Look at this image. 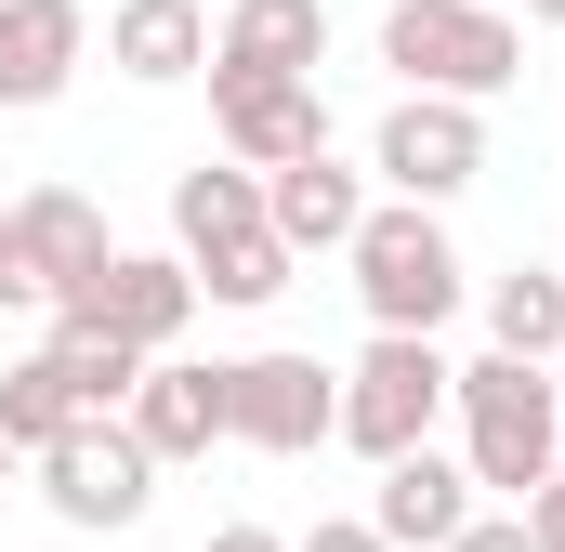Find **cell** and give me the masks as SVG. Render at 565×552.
I'll return each instance as SVG.
<instances>
[{
    "instance_id": "12",
    "label": "cell",
    "mask_w": 565,
    "mask_h": 552,
    "mask_svg": "<svg viewBox=\"0 0 565 552\" xmlns=\"http://www.w3.org/2000/svg\"><path fill=\"white\" fill-rule=\"evenodd\" d=\"M369 527H382V552H447L460 527H473V474H460L447 447L382 460V487H369Z\"/></svg>"
},
{
    "instance_id": "13",
    "label": "cell",
    "mask_w": 565,
    "mask_h": 552,
    "mask_svg": "<svg viewBox=\"0 0 565 552\" xmlns=\"http://www.w3.org/2000/svg\"><path fill=\"white\" fill-rule=\"evenodd\" d=\"M264 224H277V251H355V224H369V171H342V158H289L264 171Z\"/></svg>"
},
{
    "instance_id": "25",
    "label": "cell",
    "mask_w": 565,
    "mask_h": 552,
    "mask_svg": "<svg viewBox=\"0 0 565 552\" xmlns=\"http://www.w3.org/2000/svg\"><path fill=\"white\" fill-rule=\"evenodd\" d=\"M13 474H26V460H13V434H0V487H13Z\"/></svg>"
},
{
    "instance_id": "22",
    "label": "cell",
    "mask_w": 565,
    "mask_h": 552,
    "mask_svg": "<svg viewBox=\"0 0 565 552\" xmlns=\"http://www.w3.org/2000/svg\"><path fill=\"white\" fill-rule=\"evenodd\" d=\"M289 552H382V527H369V513H329V527H302Z\"/></svg>"
},
{
    "instance_id": "2",
    "label": "cell",
    "mask_w": 565,
    "mask_h": 552,
    "mask_svg": "<svg viewBox=\"0 0 565 552\" xmlns=\"http://www.w3.org/2000/svg\"><path fill=\"white\" fill-rule=\"evenodd\" d=\"M447 408H460V474L487 487V500H540L565 460V408H553V369H513V355H473L460 382H447Z\"/></svg>"
},
{
    "instance_id": "26",
    "label": "cell",
    "mask_w": 565,
    "mask_h": 552,
    "mask_svg": "<svg viewBox=\"0 0 565 552\" xmlns=\"http://www.w3.org/2000/svg\"><path fill=\"white\" fill-rule=\"evenodd\" d=\"M526 13H540V26H565V0H526Z\"/></svg>"
},
{
    "instance_id": "5",
    "label": "cell",
    "mask_w": 565,
    "mask_h": 552,
    "mask_svg": "<svg viewBox=\"0 0 565 552\" xmlns=\"http://www.w3.org/2000/svg\"><path fill=\"white\" fill-rule=\"evenodd\" d=\"M447 355L434 342H395V329H369V355L342 369V434L329 447H355V460H408V447H434V421H447Z\"/></svg>"
},
{
    "instance_id": "20",
    "label": "cell",
    "mask_w": 565,
    "mask_h": 552,
    "mask_svg": "<svg viewBox=\"0 0 565 552\" xmlns=\"http://www.w3.org/2000/svg\"><path fill=\"white\" fill-rule=\"evenodd\" d=\"M0 302H13V316H53V276H40V251H26L13 211H0Z\"/></svg>"
},
{
    "instance_id": "9",
    "label": "cell",
    "mask_w": 565,
    "mask_h": 552,
    "mask_svg": "<svg viewBox=\"0 0 565 552\" xmlns=\"http://www.w3.org/2000/svg\"><path fill=\"white\" fill-rule=\"evenodd\" d=\"M184 316H198V276L171 264V251H119L93 289H66V302H53V329H106V342H132L145 369L184 342Z\"/></svg>"
},
{
    "instance_id": "8",
    "label": "cell",
    "mask_w": 565,
    "mask_h": 552,
    "mask_svg": "<svg viewBox=\"0 0 565 552\" xmlns=\"http://www.w3.org/2000/svg\"><path fill=\"white\" fill-rule=\"evenodd\" d=\"M369 171L408 198V211H447L460 184H487V106H434V93H395V119L369 145Z\"/></svg>"
},
{
    "instance_id": "24",
    "label": "cell",
    "mask_w": 565,
    "mask_h": 552,
    "mask_svg": "<svg viewBox=\"0 0 565 552\" xmlns=\"http://www.w3.org/2000/svg\"><path fill=\"white\" fill-rule=\"evenodd\" d=\"M198 552H289V540H277V527H211Z\"/></svg>"
},
{
    "instance_id": "15",
    "label": "cell",
    "mask_w": 565,
    "mask_h": 552,
    "mask_svg": "<svg viewBox=\"0 0 565 552\" xmlns=\"http://www.w3.org/2000/svg\"><path fill=\"white\" fill-rule=\"evenodd\" d=\"M93 53V13L79 0H0V106H53Z\"/></svg>"
},
{
    "instance_id": "18",
    "label": "cell",
    "mask_w": 565,
    "mask_h": 552,
    "mask_svg": "<svg viewBox=\"0 0 565 552\" xmlns=\"http://www.w3.org/2000/svg\"><path fill=\"white\" fill-rule=\"evenodd\" d=\"M487 355H513V369H565V276H553V264L487 276Z\"/></svg>"
},
{
    "instance_id": "27",
    "label": "cell",
    "mask_w": 565,
    "mask_h": 552,
    "mask_svg": "<svg viewBox=\"0 0 565 552\" xmlns=\"http://www.w3.org/2000/svg\"><path fill=\"white\" fill-rule=\"evenodd\" d=\"M553 408H565V369H553Z\"/></svg>"
},
{
    "instance_id": "3",
    "label": "cell",
    "mask_w": 565,
    "mask_h": 552,
    "mask_svg": "<svg viewBox=\"0 0 565 552\" xmlns=\"http://www.w3.org/2000/svg\"><path fill=\"white\" fill-rule=\"evenodd\" d=\"M355 302H369V329H395V342H434L447 316H460V251H447V224L408 211V198H369V224H355Z\"/></svg>"
},
{
    "instance_id": "4",
    "label": "cell",
    "mask_w": 565,
    "mask_h": 552,
    "mask_svg": "<svg viewBox=\"0 0 565 552\" xmlns=\"http://www.w3.org/2000/svg\"><path fill=\"white\" fill-rule=\"evenodd\" d=\"M382 66L434 93V106H487V93H513L526 79V40H513V13H487V0H395L382 13Z\"/></svg>"
},
{
    "instance_id": "7",
    "label": "cell",
    "mask_w": 565,
    "mask_h": 552,
    "mask_svg": "<svg viewBox=\"0 0 565 552\" xmlns=\"http://www.w3.org/2000/svg\"><path fill=\"white\" fill-rule=\"evenodd\" d=\"M26 474H40L53 527H145V500H158V460L132 447V421H79V434H53Z\"/></svg>"
},
{
    "instance_id": "28",
    "label": "cell",
    "mask_w": 565,
    "mask_h": 552,
    "mask_svg": "<svg viewBox=\"0 0 565 552\" xmlns=\"http://www.w3.org/2000/svg\"><path fill=\"white\" fill-rule=\"evenodd\" d=\"M198 13H224V0H198Z\"/></svg>"
},
{
    "instance_id": "19",
    "label": "cell",
    "mask_w": 565,
    "mask_h": 552,
    "mask_svg": "<svg viewBox=\"0 0 565 552\" xmlns=\"http://www.w3.org/2000/svg\"><path fill=\"white\" fill-rule=\"evenodd\" d=\"M79 382H66V355H53V342H40V355H13V369H0V434H13V460H40V447H53V434H79Z\"/></svg>"
},
{
    "instance_id": "21",
    "label": "cell",
    "mask_w": 565,
    "mask_h": 552,
    "mask_svg": "<svg viewBox=\"0 0 565 552\" xmlns=\"http://www.w3.org/2000/svg\"><path fill=\"white\" fill-rule=\"evenodd\" d=\"M447 552H540V540H526V513H473Z\"/></svg>"
},
{
    "instance_id": "16",
    "label": "cell",
    "mask_w": 565,
    "mask_h": 552,
    "mask_svg": "<svg viewBox=\"0 0 565 552\" xmlns=\"http://www.w3.org/2000/svg\"><path fill=\"white\" fill-rule=\"evenodd\" d=\"M13 224H26V251H40V276H53V302H66V289H93V276L119 264V237H106V211H93L79 184H26V198H13Z\"/></svg>"
},
{
    "instance_id": "23",
    "label": "cell",
    "mask_w": 565,
    "mask_h": 552,
    "mask_svg": "<svg viewBox=\"0 0 565 552\" xmlns=\"http://www.w3.org/2000/svg\"><path fill=\"white\" fill-rule=\"evenodd\" d=\"M526 540H540V552H565V460H553V487L526 500Z\"/></svg>"
},
{
    "instance_id": "14",
    "label": "cell",
    "mask_w": 565,
    "mask_h": 552,
    "mask_svg": "<svg viewBox=\"0 0 565 552\" xmlns=\"http://www.w3.org/2000/svg\"><path fill=\"white\" fill-rule=\"evenodd\" d=\"M211 66H237V79H316L329 66V0H224Z\"/></svg>"
},
{
    "instance_id": "17",
    "label": "cell",
    "mask_w": 565,
    "mask_h": 552,
    "mask_svg": "<svg viewBox=\"0 0 565 552\" xmlns=\"http://www.w3.org/2000/svg\"><path fill=\"white\" fill-rule=\"evenodd\" d=\"M106 66L119 79H198L211 66V13L198 0H106Z\"/></svg>"
},
{
    "instance_id": "10",
    "label": "cell",
    "mask_w": 565,
    "mask_h": 552,
    "mask_svg": "<svg viewBox=\"0 0 565 552\" xmlns=\"http://www.w3.org/2000/svg\"><path fill=\"white\" fill-rule=\"evenodd\" d=\"M198 79H211V119H224V158H237V171L329 158V106H316V79H237V66H198Z\"/></svg>"
},
{
    "instance_id": "11",
    "label": "cell",
    "mask_w": 565,
    "mask_h": 552,
    "mask_svg": "<svg viewBox=\"0 0 565 552\" xmlns=\"http://www.w3.org/2000/svg\"><path fill=\"white\" fill-rule=\"evenodd\" d=\"M132 447L145 460H158V474H171V460H211V447H224V369H198V355H158V369H145L132 382Z\"/></svg>"
},
{
    "instance_id": "6",
    "label": "cell",
    "mask_w": 565,
    "mask_h": 552,
    "mask_svg": "<svg viewBox=\"0 0 565 552\" xmlns=\"http://www.w3.org/2000/svg\"><path fill=\"white\" fill-rule=\"evenodd\" d=\"M329 434H342V369H316V355H237L224 369V447L302 460Z\"/></svg>"
},
{
    "instance_id": "1",
    "label": "cell",
    "mask_w": 565,
    "mask_h": 552,
    "mask_svg": "<svg viewBox=\"0 0 565 552\" xmlns=\"http://www.w3.org/2000/svg\"><path fill=\"white\" fill-rule=\"evenodd\" d=\"M171 264L198 276V302H277L289 289V251L277 224H264V171H237V158H198V171H171Z\"/></svg>"
}]
</instances>
